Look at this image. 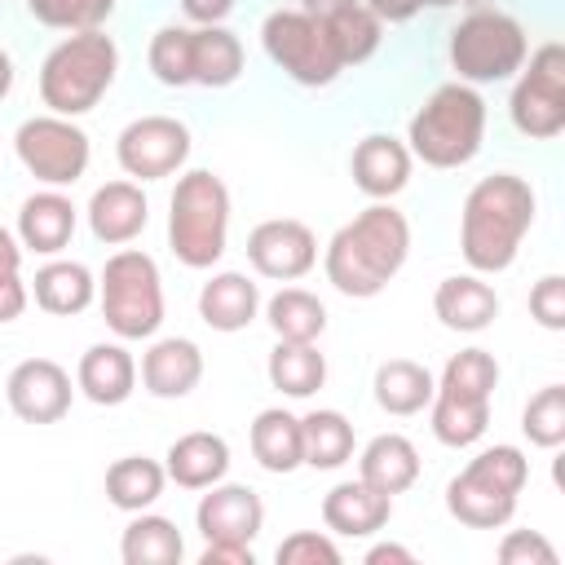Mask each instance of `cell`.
<instances>
[{
	"label": "cell",
	"mask_w": 565,
	"mask_h": 565,
	"mask_svg": "<svg viewBox=\"0 0 565 565\" xmlns=\"http://www.w3.org/2000/svg\"><path fill=\"white\" fill-rule=\"evenodd\" d=\"M406 252H411L406 216L388 203H371L366 212H358L349 225L331 234L322 269L340 296L371 300L397 278V269L406 265Z\"/></svg>",
	"instance_id": "cell-1"
},
{
	"label": "cell",
	"mask_w": 565,
	"mask_h": 565,
	"mask_svg": "<svg viewBox=\"0 0 565 565\" xmlns=\"http://www.w3.org/2000/svg\"><path fill=\"white\" fill-rule=\"evenodd\" d=\"M530 225H534V190L512 172L481 177L463 199L459 252L477 274H503L516 260Z\"/></svg>",
	"instance_id": "cell-2"
},
{
	"label": "cell",
	"mask_w": 565,
	"mask_h": 565,
	"mask_svg": "<svg viewBox=\"0 0 565 565\" xmlns=\"http://www.w3.org/2000/svg\"><path fill=\"white\" fill-rule=\"evenodd\" d=\"M486 137V102L472 84H441L406 128L411 159H424L428 168H463Z\"/></svg>",
	"instance_id": "cell-3"
},
{
	"label": "cell",
	"mask_w": 565,
	"mask_h": 565,
	"mask_svg": "<svg viewBox=\"0 0 565 565\" xmlns=\"http://www.w3.org/2000/svg\"><path fill=\"white\" fill-rule=\"evenodd\" d=\"M115 71H119L115 40L102 31H75L57 49H49L40 66V97L53 115L75 119L106 97V88L115 84Z\"/></svg>",
	"instance_id": "cell-4"
},
{
	"label": "cell",
	"mask_w": 565,
	"mask_h": 565,
	"mask_svg": "<svg viewBox=\"0 0 565 565\" xmlns=\"http://www.w3.org/2000/svg\"><path fill=\"white\" fill-rule=\"evenodd\" d=\"M230 234V190L216 172L194 168L172 190L168 247L185 269H212Z\"/></svg>",
	"instance_id": "cell-5"
},
{
	"label": "cell",
	"mask_w": 565,
	"mask_h": 565,
	"mask_svg": "<svg viewBox=\"0 0 565 565\" xmlns=\"http://www.w3.org/2000/svg\"><path fill=\"white\" fill-rule=\"evenodd\" d=\"M499 384V362L486 349H463L446 362L433 388V437L441 446H472L490 424V393Z\"/></svg>",
	"instance_id": "cell-6"
},
{
	"label": "cell",
	"mask_w": 565,
	"mask_h": 565,
	"mask_svg": "<svg viewBox=\"0 0 565 565\" xmlns=\"http://www.w3.org/2000/svg\"><path fill=\"white\" fill-rule=\"evenodd\" d=\"M525 477H530V463L516 446H490L446 486V508L455 521L472 530H499L512 521Z\"/></svg>",
	"instance_id": "cell-7"
},
{
	"label": "cell",
	"mask_w": 565,
	"mask_h": 565,
	"mask_svg": "<svg viewBox=\"0 0 565 565\" xmlns=\"http://www.w3.org/2000/svg\"><path fill=\"white\" fill-rule=\"evenodd\" d=\"M97 300H102V318L119 340H146L159 331L163 322V282H159V265L137 252L124 247L106 260L102 282H97Z\"/></svg>",
	"instance_id": "cell-8"
},
{
	"label": "cell",
	"mask_w": 565,
	"mask_h": 565,
	"mask_svg": "<svg viewBox=\"0 0 565 565\" xmlns=\"http://www.w3.org/2000/svg\"><path fill=\"white\" fill-rule=\"evenodd\" d=\"M450 66L463 84H499L525 66V31L499 9H472L450 31Z\"/></svg>",
	"instance_id": "cell-9"
},
{
	"label": "cell",
	"mask_w": 565,
	"mask_h": 565,
	"mask_svg": "<svg viewBox=\"0 0 565 565\" xmlns=\"http://www.w3.org/2000/svg\"><path fill=\"white\" fill-rule=\"evenodd\" d=\"M260 44H265L269 62L305 88H322L344 71L327 40L322 18H313L305 9H274L260 22Z\"/></svg>",
	"instance_id": "cell-10"
},
{
	"label": "cell",
	"mask_w": 565,
	"mask_h": 565,
	"mask_svg": "<svg viewBox=\"0 0 565 565\" xmlns=\"http://www.w3.org/2000/svg\"><path fill=\"white\" fill-rule=\"evenodd\" d=\"M13 150H18L22 168L35 181L53 185V190L75 185L84 177V168H88V137H84V128L71 124L66 115H53V110L26 119L18 128V137H13Z\"/></svg>",
	"instance_id": "cell-11"
},
{
	"label": "cell",
	"mask_w": 565,
	"mask_h": 565,
	"mask_svg": "<svg viewBox=\"0 0 565 565\" xmlns=\"http://www.w3.org/2000/svg\"><path fill=\"white\" fill-rule=\"evenodd\" d=\"M508 110H512V124L534 141H547L565 128V49L556 40H547L530 57V66L512 88Z\"/></svg>",
	"instance_id": "cell-12"
},
{
	"label": "cell",
	"mask_w": 565,
	"mask_h": 565,
	"mask_svg": "<svg viewBox=\"0 0 565 565\" xmlns=\"http://www.w3.org/2000/svg\"><path fill=\"white\" fill-rule=\"evenodd\" d=\"M115 154H119V168L137 181L172 177L190 159V128L172 115H141L119 132Z\"/></svg>",
	"instance_id": "cell-13"
},
{
	"label": "cell",
	"mask_w": 565,
	"mask_h": 565,
	"mask_svg": "<svg viewBox=\"0 0 565 565\" xmlns=\"http://www.w3.org/2000/svg\"><path fill=\"white\" fill-rule=\"evenodd\" d=\"M247 260L260 278L291 282V278H305L318 265V238L305 221L274 216V221H260L247 234Z\"/></svg>",
	"instance_id": "cell-14"
},
{
	"label": "cell",
	"mask_w": 565,
	"mask_h": 565,
	"mask_svg": "<svg viewBox=\"0 0 565 565\" xmlns=\"http://www.w3.org/2000/svg\"><path fill=\"white\" fill-rule=\"evenodd\" d=\"M9 411L26 424H53L71 411V375L53 358H26L4 380Z\"/></svg>",
	"instance_id": "cell-15"
},
{
	"label": "cell",
	"mask_w": 565,
	"mask_h": 565,
	"mask_svg": "<svg viewBox=\"0 0 565 565\" xmlns=\"http://www.w3.org/2000/svg\"><path fill=\"white\" fill-rule=\"evenodd\" d=\"M194 525L207 543H247L265 525V503L252 486H207V494L194 508Z\"/></svg>",
	"instance_id": "cell-16"
},
{
	"label": "cell",
	"mask_w": 565,
	"mask_h": 565,
	"mask_svg": "<svg viewBox=\"0 0 565 565\" xmlns=\"http://www.w3.org/2000/svg\"><path fill=\"white\" fill-rule=\"evenodd\" d=\"M388 516H393V494L366 486L362 477L331 486L327 499H322V521H327V530L349 534V539H366V534L384 530Z\"/></svg>",
	"instance_id": "cell-17"
},
{
	"label": "cell",
	"mask_w": 565,
	"mask_h": 565,
	"mask_svg": "<svg viewBox=\"0 0 565 565\" xmlns=\"http://www.w3.org/2000/svg\"><path fill=\"white\" fill-rule=\"evenodd\" d=\"M199 380H203V353H199V344L185 340V335L154 340V344L141 353V384H146V393H154V397H185Z\"/></svg>",
	"instance_id": "cell-18"
},
{
	"label": "cell",
	"mask_w": 565,
	"mask_h": 565,
	"mask_svg": "<svg viewBox=\"0 0 565 565\" xmlns=\"http://www.w3.org/2000/svg\"><path fill=\"white\" fill-rule=\"evenodd\" d=\"M353 185L371 199H393L411 181V150L397 137L371 132L353 146Z\"/></svg>",
	"instance_id": "cell-19"
},
{
	"label": "cell",
	"mask_w": 565,
	"mask_h": 565,
	"mask_svg": "<svg viewBox=\"0 0 565 565\" xmlns=\"http://www.w3.org/2000/svg\"><path fill=\"white\" fill-rule=\"evenodd\" d=\"M146 194L132 181H106L102 190H93L88 199V225L97 234V243L124 247L146 230Z\"/></svg>",
	"instance_id": "cell-20"
},
{
	"label": "cell",
	"mask_w": 565,
	"mask_h": 565,
	"mask_svg": "<svg viewBox=\"0 0 565 565\" xmlns=\"http://www.w3.org/2000/svg\"><path fill=\"white\" fill-rule=\"evenodd\" d=\"M75 234V203L62 190H40L18 207V243L40 256H57Z\"/></svg>",
	"instance_id": "cell-21"
},
{
	"label": "cell",
	"mask_w": 565,
	"mask_h": 565,
	"mask_svg": "<svg viewBox=\"0 0 565 565\" xmlns=\"http://www.w3.org/2000/svg\"><path fill=\"white\" fill-rule=\"evenodd\" d=\"M433 313L441 318V327L450 331H486L499 318V296L490 282H481L477 274H455L441 278L433 291Z\"/></svg>",
	"instance_id": "cell-22"
},
{
	"label": "cell",
	"mask_w": 565,
	"mask_h": 565,
	"mask_svg": "<svg viewBox=\"0 0 565 565\" xmlns=\"http://www.w3.org/2000/svg\"><path fill=\"white\" fill-rule=\"evenodd\" d=\"M75 384L88 402L97 406H119L132 397V384H137V362L124 344H93L84 358H79V371H75Z\"/></svg>",
	"instance_id": "cell-23"
},
{
	"label": "cell",
	"mask_w": 565,
	"mask_h": 565,
	"mask_svg": "<svg viewBox=\"0 0 565 565\" xmlns=\"http://www.w3.org/2000/svg\"><path fill=\"white\" fill-rule=\"evenodd\" d=\"M163 472L181 490H207V486H216L230 472V446H225V437L203 433V428L199 433H185V437H177L168 446Z\"/></svg>",
	"instance_id": "cell-24"
},
{
	"label": "cell",
	"mask_w": 565,
	"mask_h": 565,
	"mask_svg": "<svg viewBox=\"0 0 565 565\" xmlns=\"http://www.w3.org/2000/svg\"><path fill=\"white\" fill-rule=\"evenodd\" d=\"M260 309V291L247 274H212L199 291V318L212 327V331H243Z\"/></svg>",
	"instance_id": "cell-25"
},
{
	"label": "cell",
	"mask_w": 565,
	"mask_h": 565,
	"mask_svg": "<svg viewBox=\"0 0 565 565\" xmlns=\"http://www.w3.org/2000/svg\"><path fill=\"white\" fill-rule=\"evenodd\" d=\"M358 477L384 494H402L419 481V450L402 433H380L366 441V450L358 459Z\"/></svg>",
	"instance_id": "cell-26"
},
{
	"label": "cell",
	"mask_w": 565,
	"mask_h": 565,
	"mask_svg": "<svg viewBox=\"0 0 565 565\" xmlns=\"http://www.w3.org/2000/svg\"><path fill=\"white\" fill-rule=\"evenodd\" d=\"M433 388H437L433 371L411 358H388L375 371V402L388 415H419L433 402Z\"/></svg>",
	"instance_id": "cell-27"
},
{
	"label": "cell",
	"mask_w": 565,
	"mask_h": 565,
	"mask_svg": "<svg viewBox=\"0 0 565 565\" xmlns=\"http://www.w3.org/2000/svg\"><path fill=\"white\" fill-rule=\"evenodd\" d=\"M190 75L203 88H230L243 75V44L225 26H199L190 40Z\"/></svg>",
	"instance_id": "cell-28"
},
{
	"label": "cell",
	"mask_w": 565,
	"mask_h": 565,
	"mask_svg": "<svg viewBox=\"0 0 565 565\" xmlns=\"http://www.w3.org/2000/svg\"><path fill=\"white\" fill-rule=\"evenodd\" d=\"M31 291H35V305L44 313H62L66 318V313H84L93 305L97 282L79 260H49L44 269H35Z\"/></svg>",
	"instance_id": "cell-29"
},
{
	"label": "cell",
	"mask_w": 565,
	"mask_h": 565,
	"mask_svg": "<svg viewBox=\"0 0 565 565\" xmlns=\"http://www.w3.org/2000/svg\"><path fill=\"white\" fill-rule=\"evenodd\" d=\"M252 455L265 472H296L305 463V450H300V419L269 406L252 419Z\"/></svg>",
	"instance_id": "cell-30"
},
{
	"label": "cell",
	"mask_w": 565,
	"mask_h": 565,
	"mask_svg": "<svg viewBox=\"0 0 565 565\" xmlns=\"http://www.w3.org/2000/svg\"><path fill=\"white\" fill-rule=\"evenodd\" d=\"M163 463L146 459V455H124L106 468V499L119 508V512H146L159 494H163Z\"/></svg>",
	"instance_id": "cell-31"
},
{
	"label": "cell",
	"mask_w": 565,
	"mask_h": 565,
	"mask_svg": "<svg viewBox=\"0 0 565 565\" xmlns=\"http://www.w3.org/2000/svg\"><path fill=\"white\" fill-rule=\"evenodd\" d=\"M265 318H269L278 340H296V344H313L327 331V309L305 287H282L278 296H269Z\"/></svg>",
	"instance_id": "cell-32"
},
{
	"label": "cell",
	"mask_w": 565,
	"mask_h": 565,
	"mask_svg": "<svg viewBox=\"0 0 565 565\" xmlns=\"http://www.w3.org/2000/svg\"><path fill=\"white\" fill-rule=\"evenodd\" d=\"M300 450H305L309 468L331 472V468L349 463V455H353V424L340 411H309L300 419Z\"/></svg>",
	"instance_id": "cell-33"
},
{
	"label": "cell",
	"mask_w": 565,
	"mask_h": 565,
	"mask_svg": "<svg viewBox=\"0 0 565 565\" xmlns=\"http://www.w3.org/2000/svg\"><path fill=\"white\" fill-rule=\"evenodd\" d=\"M181 552H185V543H181V534H177V525H172L168 516H146V512H137V516L128 521L124 539H119L124 565H177Z\"/></svg>",
	"instance_id": "cell-34"
},
{
	"label": "cell",
	"mask_w": 565,
	"mask_h": 565,
	"mask_svg": "<svg viewBox=\"0 0 565 565\" xmlns=\"http://www.w3.org/2000/svg\"><path fill=\"white\" fill-rule=\"evenodd\" d=\"M269 384L287 397H309L322 388L327 380V358L313 344H296V340H278V349L269 353Z\"/></svg>",
	"instance_id": "cell-35"
},
{
	"label": "cell",
	"mask_w": 565,
	"mask_h": 565,
	"mask_svg": "<svg viewBox=\"0 0 565 565\" xmlns=\"http://www.w3.org/2000/svg\"><path fill=\"white\" fill-rule=\"evenodd\" d=\"M322 26H327V40H331L340 66L366 62L380 49V40H384V22L366 4H353V9H340V13L322 18Z\"/></svg>",
	"instance_id": "cell-36"
},
{
	"label": "cell",
	"mask_w": 565,
	"mask_h": 565,
	"mask_svg": "<svg viewBox=\"0 0 565 565\" xmlns=\"http://www.w3.org/2000/svg\"><path fill=\"white\" fill-rule=\"evenodd\" d=\"M190 40H194V31H185V26H163V31H154L146 57H150V71H154L159 84H168V88L194 84V75H190Z\"/></svg>",
	"instance_id": "cell-37"
},
{
	"label": "cell",
	"mask_w": 565,
	"mask_h": 565,
	"mask_svg": "<svg viewBox=\"0 0 565 565\" xmlns=\"http://www.w3.org/2000/svg\"><path fill=\"white\" fill-rule=\"evenodd\" d=\"M521 428H525V437H530L534 446L556 450V446L565 441V388H561V384L539 388V393L525 402Z\"/></svg>",
	"instance_id": "cell-38"
},
{
	"label": "cell",
	"mask_w": 565,
	"mask_h": 565,
	"mask_svg": "<svg viewBox=\"0 0 565 565\" xmlns=\"http://www.w3.org/2000/svg\"><path fill=\"white\" fill-rule=\"evenodd\" d=\"M26 9L35 22L75 35V31H97L110 18L115 0H26Z\"/></svg>",
	"instance_id": "cell-39"
},
{
	"label": "cell",
	"mask_w": 565,
	"mask_h": 565,
	"mask_svg": "<svg viewBox=\"0 0 565 565\" xmlns=\"http://www.w3.org/2000/svg\"><path fill=\"white\" fill-rule=\"evenodd\" d=\"M278 565H340V547L318 530H296L278 543Z\"/></svg>",
	"instance_id": "cell-40"
},
{
	"label": "cell",
	"mask_w": 565,
	"mask_h": 565,
	"mask_svg": "<svg viewBox=\"0 0 565 565\" xmlns=\"http://www.w3.org/2000/svg\"><path fill=\"white\" fill-rule=\"evenodd\" d=\"M530 313L539 327L547 331H561L565 327V278L561 274H543L530 291Z\"/></svg>",
	"instance_id": "cell-41"
},
{
	"label": "cell",
	"mask_w": 565,
	"mask_h": 565,
	"mask_svg": "<svg viewBox=\"0 0 565 565\" xmlns=\"http://www.w3.org/2000/svg\"><path fill=\"white\" fill-rule=\"evenodd\" d=\"M499 561L503 565H556V547L539 530H512L499 543Z\"/></svg>",
	"instance_id": "cell-42"
},
{
	"label": "cell",
	"mask_w": 565,
	"mask_h": 565,
	"mask_svg": "<svg viewBox=\"0 0 565 565\" xmlns=\"http://www.w3.org/2000/svg\"><path fill=\"white\" fill-rule=\"evenodd\" d=\"M26 309V282L18 274H0V322L22 318Z\"/></svg>",
	"instance_id": "cell-43"
},
{
	"label": "cell",
	"mask_w": 565,
	"mask_h": 565,
	"mask_svg": "<svg viewBox=\"0 0 565 565\" xmlns=\"http://www.w3.org/2000/svg\"><path fill=\"white\" fill-rule=\"evenodd\" d=\"M185 18L199 22V26H221V18H230L234 0H181Z\"/></svg>",
	"instance_id": "cell-44"
},
{
	"label": "cell",
	"mask_w": 565,
	"mask_h": 565,
	"mask_svg": "<svg viewBox=\"0 0 565 565\" xmlns=\"http://www.w3.org/2000/svg\"><path fill=\"white\" fill-rule=\"evenodd\" d=\"M380 22H411L419 9H424V0H362Z\"/></svg>",
	"instance_id": "cell-45"
},
{
	"label": "cell",
	"mask_w": 565,
	"mask_h": 565,
	"mask_svg": "<svg viewBox=\"0 0 565 565\" xmlns=\"http://www.w3.org/2000/svg\"><path fill=\"white\" fill-rule=\"evenodd\" d=\"M203 565H252V547L247 543H207Z\"/></svg>",
	"instance_id": "cell-46"
},
{
	"label": "cell",
	"mask_w": 565,
	"mask_h": 565,
	"mask_svg": "<svg viewBox=\"0 0 565 565\" xmlns=\"http://www.w3.org/2000/svg\"><path fill=\"white\" fill-rule=\"evenodd\" d=\"M18 265H22V243L0 225V274H18Z\"/></svg>",
	"instance_id": "cell-47"
},
{
	"label": "cell",
	"mask_w": 565,
	"mask_h": 565,
	"mask_svg": "<svg viewBox=\"0 0 565 565\" xmlns=\"http://www.w3.org/2000/svg\"><path fill=\"white\" fill-rule=\"evenodd\" d=\"M384 561H397V565H411L415 556H411L406 547H397V543H380V547H371V552H366V565H384Z\"/></svg>",
	"instance_id": "cell-48"
},
{
	"label": "cell",
	"mask_w": 565,
	"mask_h": 565,
	"mask_svg": "<svg viewBox=\"0 0 565 565\" xmlns=\"http://www.w3.org/2000/svg\"><path fill=\"white\" fill-rule=\"evenodd\" d=\"M353 4H362V0H300V9H305V13H313V18H331V13L353 9Z\"/></svg>",
	"instance_id": "cell-49"
},
{
	"label": "cell",
	"mask_w": 565,
	"mask_h": 565,
	"mask_svg": "<svg viewBox=\"0 0 565 565\" xmlns=\"http://www.w3.org/2000/svg\"><path fill=\"white\" fill-rule=\"evenodd\" d=\"M9 88H13V62H9V53L0 49V102L9 97Z\"/></svg>",
	"instance_id": "cell-50"
},
{
	"label": "cell",
	"mask_w": 565,
	"mask_h": 565,
	"mask_svg": "<svg viewBox=\"0 0 565 565\" xmlns=\"http://www.w3.org/2000/svg\"><path fill=\"white\" fill-rule=\"evenodd\" d=\"M424 4H433V9H446V4H459V0H424Z\"/></svg>",
	"instance_id": "cell-51"
}]
</instances>
